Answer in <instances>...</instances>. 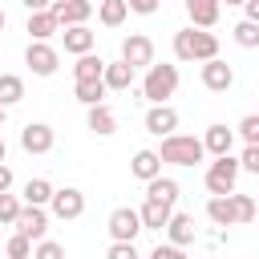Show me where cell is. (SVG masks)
<instances>
[{"label":"cell","mask_w":259,"mask_h":259,"mask_svg":"<svg viewBox=\"0 0 259 259\" xmlns=\"http://www.w3.org/2000/svg\"><path fill=\"white\" fill-rule=\"evenodd\" d=\"M162 162H170V166H194V162H202L206 158V146H202V138H194V134H170V138H162Z\"/></svg>","instance_id":"cell-1"},{"label":"cell","mask_w":259,"mask_h":259,"mask_svg":"<svg viewBox=\"0 0 259 259\" xmlns=\"http://www.w3.org/2000/svg\"><path fill=\"white\" fill-rule=\"evenodd\" d=\"M178 89V65H150L142 77V97L150 105H166V97H174Z\"/></svg>","instance_id":"cell-2"},{"label":"cell","mask_w":259,"mask_h":259,"mask_svg":"<svg viewBox=\"0 0 259 259\" xmlns=\"http://www.w3.org/2000/svg\"><path fill=\"white\" fill-rule=\"evenodd\" d=\"M239 158H214L210 166H206V190L214 194V198H227V194H235V182H239Z\"/></svg>","instance_id":"cell-3"},{"label":"cell","mask_w":259,"mask_h":259,"mask_svg":"<svg viewBox=\"0 0 259 259\" xmlns=\"http://www.w3.org/2000/svg\"><path fill=\"white\" fill-rule=\"evenodd\" d=\"M109 235H113V243H134L142 231H146V223H142V210H134V206H117L113 214H109Z\"/></svg>","instance_id":"cell-4"},{"label":"cell","mask_w":259,"mask_h":259,"mask_svg":"<svg viewBox=\"0 0 259 259\" xmlns=\"http://www.w3.org/2000/svg\"><path fill=\"white\" fill-rule=\"evenodd\" d=\"M24 65H28L36 77H53L57 65H61V53H57L49 40H28V49H24Z\"/></svg>","instance_id":"cell-5"},{"label":"cell","mask_w":259,"mask_h":259,"mask_svg":"<svg viewBox=\"0 0 259 259\" xmlns=\"http://www.w3.org/2000/svg\"><path fill=\"white\" fill-rule=\"evenodd\" d=\"M121 61L134 65V69H150V65H154V40L142 36V32H130V36L121 40Z\"/></svg>","instance_id":"cell-6"},{"label":"cell","mask_w":259,"mask_h":259,"mask_svg":"<svg viewBox=\"0 0 259 259\" xmlns=\"http://www.w3.org/2000/svg\"><path fill=\"white\" fill-rule=\"evenodd\" d=\"M53 142H57V134H53V125H45V121H28V125L20 130V150H24V154H49Z\"/></svg>","instance_id":"cell-7"},{"label":"cell","mask_w":259,"mask_h":259,"mask_svg":"<svg viewBox=\"0 0 259 259\" xmlns=\"http://www.w3.org/2000/svg\"><path fill=\"white\" fill-rule=\"evenodd\" d=\"M146 134H154V138L178 134V109H170V105H150V109H146Z\"/></svg>","instance_id":"cell-8"},{"label":"cell","mask_w":259,"mask_h":259,"mask_svg":"<svg viewBox=\"0 0 259 259\" xmlns=\"http://www.w3.org/2000/svg\"><path fill=\"white\" fill-rule=\"evenodd\" d=\"M93 8H97V4H89V0H57L49 12L61 20V28H73V24H85V20L93 16Z\"/></svg>","instance_id":"cell-9"},{"label":"cell","mask_w":259,"mask_h":259,"mask_svg":"<svg viewBox=\"0 0 259 259\" xmlns=\"http://www.w3.org/2000/svg\"><path fill=\"white\" fill-rule=\"evenodd\" d=\"M202 85H206L210 93H227V89L235 85V69H231L227 61H219V57H214V61H206V65H202Z\"/></svg>","instance_id":"cell-10"},{"label":"cell","mask_w":259,"mask_h":259,"mask_svg":"<svg viewBox=\"0 0 259 259\" xmlns=\"http://www.w3.org/2000/svg\"><path fill=\"white\" fill-rule=\"evenodd\" d=\"M49 206H53V214H57V219H81V214H85V194H81V190H73V186H65V190H57V194H53V202H49Z\"/></svg>","instance_id":"cell-11"},{"label":"cell","mask_w":259,"mask_h":259,"mask_svg":"<svg viewBox=\"0 0 259 259\" xmlns=\"http://www.w3.org/2000/svg\"><path fill=\"white\" fill-rule=\"evenodd\" d=\"M20 235H28L32 243H40L45 239V231H49V214H45V206H24L20 210V219L12 223Z\"/></svg>","instance_id":"cell-12"},{"label":"cell","mask_w":259,"mask_h":259,"mask_svg":"<svg viewBox=\"0 0 259 259\" xmlns=\"http://www.w3.org/2000/svg\"><path fill=\"white\" fill-rule=\"evenodd\" d=\"M219 12H223V0H186L190 28H214L219 24Z\"/></svg>","instance_id":"cell-13"},{"label":"cell","mask_w":259,"mask_h":259,"mask_svg":"<svg viewBox=\"0 0 259 259\" xmlns=\"http://www.w3.org/2000/svg\"><path fill=\"white\" fill-rule=\"evenodd\" d=\"M130 174L142 178V182H154V178L162 174V154H158V150H138L134 162H130Z\"/></svg>","instance_id":"cell-14"},{"label":"cell","mask_w":259,"mask_h":259,"mask_svg":"<svg viewBox=\"0 0 259 259\" xmlns=\"http://www.w3.org/2000/svg\"><path fill=\"white\" fill-rule=\"evenodd\" d=\"M202 146H206V154L227 158V154H231V146H235V130H227V125H206Z\"/></svg>","instance_id":"cell-15"},{"label":"cell","mask_w":259,"mask_h":259,"mask_svg":"<svg viewBox=\"0 0 259 259\" xmlns=\"http://www.w3.org/2000/svg\"><path fill=\"white\" fill-rule=\"evenodd\" d=\"M61 40H65V53H73V57H85V53H93V32L85 28V24H73V28H65L61 32Z\"/></svg>","instance_id":"cell-16"},{"label":"cell","mask_w":259,"mask_h":259,"mask_svg":"<svg viewBox=\"0 0 259 259\" xmlns=\"http://www.w3.org/2000/svg\"><path fill=\"white\" fill-rule=\"evenodd\" d=\"M166 235H170V243H174V247H186V243H194V214H186V210H174V219L166 223Z\"/></svg>","instance_id":"cell-17"},{"label":"cell","mask_w":259,"mask_h":259,"mask_svg":"<svg viewBox=\"0 0 259 259\" xmlns=\"http://www.w3.org/2000/svg\"><path fill=\"white\" fill-rule=\"evenodd\" d=\"M85 121H89V130H93L97 138H109V134L117 130V113H113L105 101H101V105H89V117H85Z\"/></svg>","instance_id":"cell-18"},{"label":"cell","mask_w":259,"mask_h":259,"mask_svg":"<svg viewBox=\"0 0 259 259\" xmlns=\"http://www.w3.org/2000/svg\"><path fill=\"white\" fill-rule=\"evenodd\" d=\"M174 219V206L170 202H142V223H146V231H166V223Z\"/></svg>","instance_id":"cell-19"},{"label":"cell","mask_w":259,"mask_h":259,"mask_svg":"<svg viewBox=\"0 0 259 259\" xmlns=\"http://www.w3.org/2000/svg\"><path fill=\"white\" fill-rule=\"evenodd\" d=\"M57 32H61V20L53 12H28V36L32 40H49Z\"/></svg>","instance_id":"cell-20"},{"label":"cell","mask_w":259,"mask_h":259,"mask_svg":"<svg viewBox=\"0 0 259 259\" xmlns=\"http://www.w3.org/2000/svg\"><path fill=\"white\" fill-rule=\"evenodd\" d=\"M134 73H138V69H134V65H125V61H109L101 81H105V89H117V93H121V89H130V85H134Z\"/></svg>","instance_id":"cell-21"},{"label":"cell","mask_w":259,"mask_h":259,"mask_svg":"<svg viewBox=\"0 0 259 259\" xmlns=\"http://www.w3.org/2000/svg\"><path fill=\"white\" fill-rule=\"evenodd\" d=\"M105 65H109V61H101L97 53H85V57H77V65H73V77H77V81H101V77H105Z\"/></svg>","instance_id":"cell-22"},{"label":"cell","mask_w":259,"mask_h":259,"mask_svg":"<svg viewBox=\"0 0 259 259\" xmlns=\"http://www.w3.org/2000/svg\"><path fill=\"white\" fill-rule=\"evenodd\" d=\"M146 198H150V202H170V206H174V202H178V182L158 174L154 182H146Z\"/></svg>","instance_id":"cell-23"},{"label":"cell","mask_w":259,"mask_h":259,"mask_svg":"<svg viewBox=\"0 0 259 259\" xmlns=\"http://www.w3.org/2000/svg\"><path fill=\"white\" fill-rule=\"evenodd\" d=\"M53 194H57V190H53L49 178H32V182L24 186V206H49Z\"/></svg>","instance_id":"cell-24"},{"label":"cell","mask_w":259,"mask_h":259,"mask_svg":"<svg viewBox=\"0 0 259 259\" xmlns=\"http://www.w3.org/2000/svg\"><path fill=\"white\" fill-rule=\"evenodd\" d=\"M227 198H231V214H235V227H243V223H251V219L259 214V202H255L251 194H239V190H235V194H227Z\"/></svg>","instance_id":"cell-25"},{"label":"cell","mask_w":259,"mask_h":259,"mask_svg":"<svg viewBox=\"0 0 259 259\" xmlns=\"http://www.w3.org/2000/svg\"><path fill=\"white\" fill-rule=\"evenodd\" d=\"M219 57V36L214 32H206V28H194V61H214Z\"/></svg>","instance_id":"cell-26"},{"label":"cell","mask_w":259,"mask_h":259,"mask_svg":"<svg viewBox=\"0 0 259 259\" xmlns=\"http://www.w3.org/2000/svg\"><path fill=\"white\" fill-rule=\"evenodd\" d=\"M97 16H101L105 28H117V24L130 16V4H125V0H101V4H97Z\"/></svg>","instance_id":"cell-27"},{"label":"cell","mask_w":259,"mask_h":259,"mask_svg":"<svg viewBox=\"0 0 259 259\" xmlns=\"http://www.w3.org/2000/svg\"><path fill=\"white\" fill-rule=\"evenodd\" d=\"M16 101H24V81H20L16 73H0V105L8 109V105H16Z\"/></svg>","instance_id":"cell-28"},{"label":"cell","mask_w":259,"mask_h":259,"mask_svg":"<svg viewBox=\"0 0 259 259\" xmlns=\"http://www.w3.org/2000/svg\"><path fill=\"white\" fill-rule=\"evenodd\" d=\"M73 97H77L81 105H101V97H105V81H77V85H73Z\"/></svg>","instance_id":"cell-29"},{"label":"cell","mask_w":259,"mask_h":259,"mask_svg":"<svg viewBox=\"0 0 259 259\" xmlns=\"http://www.w3.org/2000/svg\"><path fill=\"white\" fill-rule=\"evenodd\" d=\"M231 36H235L239 49H259V24H255V20H239V24L231 28Z\"/></svg>","instance_id":"cell-30"},{"label":"cell","mask_w":259,"mask_h":259,"mask_svg":"<svg viewBox=\"0 0 259 259\" xmlns=\"http://www.w3.org/2000/svg\"><path fill=\"white\" fill-rule=\"evenodd\" d=\"M206 214L214 227H235V214H231V198H210L206 202Z\"/></svg>","instance_id":"cell-31"},{"label":"cell","mask_w":259,"mask_h":259,"mask_svg":"<svg viewBox=\"0 0 259 259\" xmlns=\"http://www.w3.org/2000/svg\"><path fill=\"white\" fill-rule=\"evenodd\" d=\"M174 57L178 61H194V28H178L174 32Z\"/></svg>","instance_id":"cell-32"},{"label":"cell","mask_w":259,"mask_h":259,"mask_svg":"<svg viewBox=\"0 0 259 259\" xmlns=\"http://www.w3.org/2000/svg\"><path fill=\"white\" fill-rule=\"evenodd\" d=\"M4 255H8V259H32V239L16 231V235L4 243Z\"/></svg>","instance_id":"cell-33"},{"label":"cell","mask_w":259,"mask_h":259,"mask_svg":"<svg viewBox=\"0 0 259 259\" xmlns=\"http://www.w3.org/2000/svg\"><path fill=\"white\" fill-rule=\"evenodd\" d=\"M20 210H24V202L16 194H0V223H16Z\"/></svg>","instance_id":"cell-34"},{"label":"cell","mask_w":259,"mask_h":259,"mask_svg":"<svg viewBox=\"0 0 259 259\" xmlns=\"http://www.w3.org/2000/svg\"><path fill=\"white\" fill-rule=\"evenodd\" d=\"M235 130H239V138H243L247 146H259V113H247Z\"/></svg>","instance_id":"cell-35"},{"label":"cell","mask_w":259,"mask_h":259,"mask_svg":"<svg viewBox=\"0 0 259 259\" xmlns=\"http://www.w3.org/2000/svg\"><path fill=\"white\" fill-rule=\"evenodd\" d=\"M32 259H65V247L53 243V239H40V243L32 247Z\"/></svg>","instance_id":"cell-36"},{"label":"cell","mask_w":259,"mask_h":259,"mask_svg":"<svg viewBox=\"0 0 259 259\" xmlns=\"http://www.w3.org/2000/svg\"><path fill=\"white\" fill-rule=\"evenodd\" d=\"M150 259H186V251L174 247V243H158V247L150 251Z\"/></svg>","instance_id":"cell-37"},{"label":"cell","mask_w":259,"mask_h":259,"mask_svg":"<svg viewBox=\"0 0 259 259\" xmlns=\"http://www.w3.org/2000/svg\"><path fill=\"white\" fill-rule=\"evenodd\" d=\"M239 166H243L247 174H259V146H247L243 158H239Z\"/></svg>","instance_id":"cell-38"},{"label":"cell","mask_w":259,"mask_h":259,"mask_svg":"<svg viewBox=\"0 0 259 259\" xmlns=\"http://www.w3.org/2000/svg\"><path fill=\"white\" fill-rule=\"evenodd\" d=\"M105 259H138V247H134V243H113V247L105 251Z\"/></svg>","instance_id":"cell-39"},{"label":"cell","mask_w":259,"mask_h":259,"mask_svg":"<svg viewBox=\"0 0 259 259\" xmlns=\"http://www.w3.org/2000/svg\"><path fill=\"white\" fill-rule=\"evenodd\" d=\"M125 4H130V12H138V16H154L162 0H125Z\"/></svg>","instance_id":"cell-40"},{"label":"cell","mask_w":259,"mask_h":259,"mask_svg":"<svg viewBox=\"0 0 259 259\" xmlns=\"http://www.w3.org/2000/svg\"><path fill=\"white\" fill-rule=\"evenodd\" d=\"M20 4H24L28 12H49V8L57 4V0H20Z\"/></svg>","instance_id":"cell-41"},{"label":"cell","mask_w":259,"mask_h":259,"mask_svg":"<svg viewBox=\"0 0 259 259\" xmlns=\"http://www.w3.org/2000/svg\"><path fill=\"white\" fill-rule=\"evenodd\" d=\"M8 190H12V170L0 162V194H8Z\"/></svg>","instance_id":"cell-42"},{"label":"cell","mask_w":259,"mask_h":259,"mask_svg":"<svg viewBox=\"0 0 259 259\" xmlns=\"http://www.w3.org/2000/svg\"><path fill=\"white\" fill-rule=\"evenodd\" d=\"M243 8H247V16H243V20H255V24H259V0H247Z\"/></svg>","instance_id":"cell-43"},{"label":"cell","mask_w":259,"mask_h":259,"mask_svg":"<svg viewBox=\"0 0 259 259\" xmlns=\"http://www.w3.org/2000/svg\"><path fill=\"white\" fill-rule=\"evenodd\" d=\"M4 154H8V146H4V138H0V162H4Z\"/></svg>","instance_id":"cell-44"},{"label":"cell","mask_w":259,"mask_h":259,"mask_svg":"<svg viewBox=\"0 0 259 259\" xmlns=\"http://www.w3.org/2000/svg\"><path fill=\"white\" fill-rule=\"evenodd\" d=\"M4 24H8V16H4V8H0V32H4Z\"/></svg>","instance_id":"cell-45"},{"label":"cell","mask_w":259,"mask_h":259,"mask_svg":"<svg viewBox=\"0 0 259 259\" xmlns=\"http://www.w3.org/2000/svg\"><path fill=\"white\" fill-rule=\"evenodd\" d=\"M227 4H247V0H227Z\"/></svg>","instance_id":"cell-46"},{"label":"cell","mask_w":259,"mask_h":259,"mask_svg":"<svg viewBox=\"0 0 259 259\" xmlns=\"http://www.w3.org/2000/svg\"><path fill=\"white\" fill-rule=\"evenodd\" d=\"M0 125H4V105H0Z\"/></svg>","instance_id":"cell-47"},{"label":"cell","mask_w":259,"mask_h":259,"mask_svg":"<svg viewBox=\"0 0 259 259\" xmlns=\"http://www.w3.org/2000/svg\"><path fill=\"white\" fill-rule=\"evenodd\" d=\"M89 4H101V0H89Z\"/></svg>","instance_id":"cell-48"}]
</instances>
